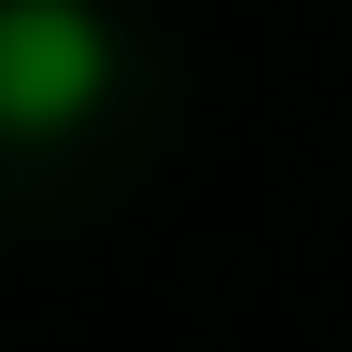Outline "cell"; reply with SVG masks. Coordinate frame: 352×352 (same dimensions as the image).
Instances as JSON below:
<instances>
[{"instance_id": "6da1fadb", "label": "cell", "mask_w": 352, "mask_h": 352, "mask_svg": "<svg viewBox=\"0 0 352 352\" xmlns=\"http://www.w3.org/2000/svg\"><path fill=\"white\" fill-rule=\"evenodd\" d=\"M113 99V14L99 0H0V141H56Z\"/></svg>"}]
</instances>
